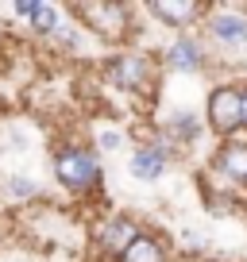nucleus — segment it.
<instances>
[{"mask_svg": "<svg viewBox=\"0 0 247 262\" xmlns=\"http://www.w3.org/2000/svg\"><path fill=\"white\" fill-rule=\"evenodd\" d=\"M31 24H35V31H39V35H54L58 31V8H54V4H39Z\"/></svg>", "mask_w": 247, "mask_h": 262, "instance_id": "f8f14e48", "label": "nucleus"}, {"mask_svg": "<svg viewBox=\"0 0 247 262\" xmlns=\"http://www.w3.org/2000/svg\"><path fill=\"white\" fill-rule=\"evenodd\" d=\"M128 170H132V178H139V181L162 178V170H166V150H162V147H139V150L132 155V162H128Z\"/></svg>", "mask_w": 247, "mask_h": 262, "instance_id": "1a4fd4ad", "label": "nucleus"}, {"mask_svg": "<svg viewBox=\"0 0 247 262\" xmlns=\"http://www.w3.org/2000/svg\"><path fill=\"white\" fill-rule=\"evenodd\" d=\"M31 193H35V185H27L24 178H19V185L12 181V196H31Z\"/></svg>", "mask_w": 247, "mask_h": 262, "instance_id": "4468645a", "label": "nucleus"}, {"mask_svg": "<svg viewBox=\"0 0 247 262\" xmlns=\"http://www.w3.org/2000/svg\"><path fill=\"white\" fill-rule=\"evenodd\" d=\"M108 81L120 93H143L155 85V62L147 54H116L108 62Z\"/></svg>", "mask_w": 247, "mask_h": 262, "instance_id": "20e7f679", "label": "nucleus"}, {"mask_svg": "<svg viewBox=\"0 0 247 262\" xmlns=\"http://www.w3.org/2000/svg\"><path fill=\"white\" fill-rule=\"evenodd\" d=\"M100 147H120V135H116V131H105V135H100Z\"/></svg>", "mask_w": 247, "mask_h": 262, "instance_id": "2eb2a0df", "label": "nucleus"}, {"mask_svg": "<svg viewBox=\"0 0 247 262\" xmlns=\"http://www.w3.org/2000/svg\"><path fill=\"white\" fill-rule=\"evenodd\" d=\"M135 235H139V228H135L128 216H108V220H100V228H97V235H93V243H97L100 254H108V258H120V254L135 243Z\"/></svg>", "mask_w": 247, "mask_h": 262, "instance_id": "39448f33", "label": "nucleus"}, {"mask_svg": "<svg viewBox=\"0 0 247 262\" xmlns=\"http://www.w3.org/2000/svg\"><path fill=\"white\" fill-rule=\"evenodd\" d=\"M120 262H166V247L158 243L155 235L139 231V235H135V243L120 254Z\"/></svg>", "mask_w": 247, "mask_h": 262, "instance_id": "9b49d317", "label": "nucleus"}, {"mask_svg": "<svg viewBox=\"0 0 247 262\" xmlns=\"http://www.w3.org/2000/svg\"><path fill=\"white\" fill-rule=\"evenodd\" d=\"M209 35L224 47H247V19L232 8H216L209 16Z\"/></svg>", "mask_w": 247, "mask_h": 262, "instance_id": "423d86ee", "label": "nucleus"}, {"mask_svg": "<svg viewBox=\"0 0 247 262\" xmlns=\"http://www.w3.org/2000/svg\"><path fill=\"white\" fill-rule=\"evenodd\" d=\"M54 178L70 189V193H93L100 189V162L93 150H81V147H62L54 155Z\"/></svg>", "mask_w": 247, "mask_h": 262, "instance_id": "f03ea898", "label": "nucleus"}, {"mask_svg": "<svg viewBox=\"0 0 247 262\" xmlns=\"http://www.w3.org/2000/svg\"><path fill=\"white\" fill-rule=\"evenodd\" d=\"M74 19H81L93 35L108 42H123L132 35V8L120 4V0H74L70 4Z\"/></svg>", "mask_w": 247, "mask_h": 262, "instance_id": "f257e3e1", "label": "nucleus"}, {"mask_svg": "<svg viewBox=\"0 0 247 262\" xmlns=\"http://www.w3.org/2000/svg\"><path fill=\"white\" fill-rule=\"evenodd\" d=\"M243 127H247V85H243Z\"/></svg>", "mask_w": 247, "mask_h": 262, "instance_id": "dca6fc26", "label": "nucleus"}, {"mask_svg": "<svg viewBox=\"0 0 247 262\" xmlns=\"http://www.w3.org/2000/svg\"><path fill=\"white\" fill-rule=\"evenodd\" d=\"M147 12H151V16H158L166 27H190L193 19L205 16V8H201L197 0H151Z\"/></svg>", "mask_w": 247, "mask_h": 262, "instance_id": "0eeeda50", "label": "nucleus"}, {"mask_svg": "<svg viewBox=\"0 0 247 262\" xmlns=\"http://www.w3.org/2000/svg\"><path fill=\"white\" fill-rule=\"evenodd\" d=\"M35 8H39L35 0H19V4H16V16H24V19H35Z\"/></svg>", "mask_w": 247, "mask_h": 262, "instance_id": "ddd939ff", "label": "nucleus"}, {"mask_svg": "<svg viewBox=\"0 0 247 262\" xmlns=\"http://www.w3.org/2000/svg\"><path fill=\"white\" fill-rule=\"evenodd\" d=\"M216 170L232 181H247V143H224L216 150Z\"/></svg>", "mask_w": 247, "mask_h": 262, "instance_id": "9d476101", "label": "nucleus"}, {"mask_svg": "<svg viewBox=\"0 0 247 262\" xmlns=\"http://www.w3.org/2000/svg\"><path fill=\"white\" fill-rule=\"evenodd\" d=\"M166 62L178 74H201L205 70V47L197 39H190V35H181V39H174L166 47Z\"/></svg>", "mask_w": 247, "mask_h": 262, "instance_id": "6e6552de", "label": "nucleus"}, {"mask_svg": "<svg viewBox=\"0 0 247 262\" xmlns=\"http://www.w3.org/2000/svg\"><path fill=\"white\" fill-rule=\"evenodd\" d=\"M205 120L220 135H232L236 127H243V85H216L205 100Z\"/></svg>", "mask_w": 247, "mask_h": 262, "instance_id": "7ed1b4c3", "label": "nucleus"}]
</instances>
